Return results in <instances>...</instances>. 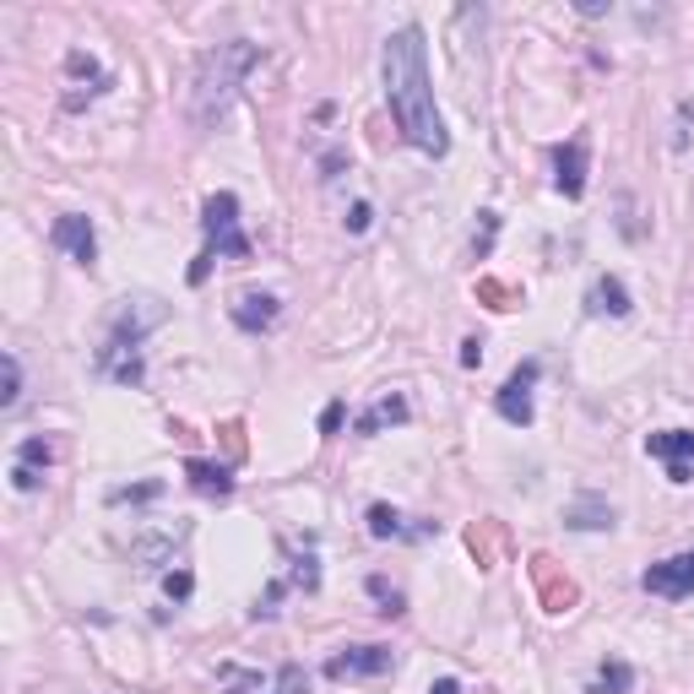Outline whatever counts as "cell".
Listing matches in <instances>:
<instances>
[{"label":"cell","instance_id":"1","mask_svg":"<svg viewBox=\"0 0 694 694\" xmlns=\"http://www.w3.org/2000/svg\"><path fill=\"white\" fill-rule=\"evenodd\" d=\"M386 98H391V115H397V131L413 141L417 152L428 157H445L450 137H445V120L434 109V82H428V44H423V27H397L386 38Z\"/></svg>","mask_w":694,"mask_h":694},{"label":"cell","instance_id":"2","mask_svg":"<svg viewBox=\"0 0 694 694\" xmlns=\"http://www.w3.org/2000/svg\"><path fill=\"white\" fill-rule=\"evenodd\" d=\"M256 66H261V49H256L250 38H228V44L207 49L201 66H196V87H190V115H196V126H217V115L234 104L239 82H245Z\"/></svg>","mask_w":694,"mask_h":694},{"label":"cell","instance_id":"3","mask_svg":"<svg viewBox=\"0 0 694 694\" xmlns=\"http://www.w3.org/2000/svg\"><path fill=\"white\" fill-rule=\"evenodd\" d=\"M157 320H163V304L157 298H126V309L115 315V326H109V337L98 348V375H109L120 386H141V375H146L141 342H146V331Z\"/></svg>","mask_w":694,"mask_h":694},{"label":"cell","instance_id":"4","mask_svg":"<svg viewBox=\"0 0 694 694\" xmlns=\"http://www.w3.org/2000/svg\"><path fill=\"white\" fill-rule=\"evenodd\" d=\"M201 228H207V250H201L196 267H190V287H201V282L212 278V261H250V256H256L250 239H245V228H239V196H234V190L207 196Z\"/></svg>","mask_w":694,"mask_h":694},{"label":"cell","instance_id":"5","mask_svg":"<svg viewBox=\"0 0 694 694\" xmlns=\"http://www.w3.org/2000/svg\"><path fill=\"white\" fill-rule=\"evenodd\" d=\"M397 668V651L391 646H348L337 657H326V679H386Z\"/></svg>","mask_w":694,"mask_h":694},{"label":"cell","instance_id":"6","mask_svg":"<svg viewBox=\"0 0 694 694\" xmlns=\"http://www.w3.org/2000/svg\"><path fill=\"white\" fill-rule=\"evenodd\" d=\"M646 456L668 467V483H694V428H657L646 434Z\"/></svg>","mask_w":694,"mask_h":694},{"label":"cell","instance_id":"7","mask_svg":"<svg viewBox=\"0 0 694 694\" xmlns=\"http://www.w3.org/2000/svg\"><path fill=\"white\" fill-rule=\"evenodd\" d=\"M538 375H543V364H538V358H527V364H521V369H516V375L499 386L494 408H499V417H505V423L527 428V423L538 417V413H532V391H538Z\"/></svg>","mask_w":694,"mask_h":694},{"label":"cell","instance_id":"8","mask_svg":"<svg viewBox=\"0 0 694 694\" xmlns=\"http://www.w3.org/2000/svg\"><path fill=\"white\" fill-rule=\"evenodd\" d=\"M532 586H538L543 613H554V619H558V613H569V608L580 602V586H575V580H569V575H564V569H558L549 554L532 558Z\"/></svg>","mask_w":694,"mask_h":694},{"label":"cell","instance_id":"9","mask_svg":"<svg viewBox=\"0 0 694 694\" xmlns=\"http://www.w3.org/2000/svg\"><path fill=\"white\" fill-rule=\"evenodd\" d=\"M640 586H646L651 597H668V602L694 597V549H690V554L662 558V564H651V569L640 575Z\"/></svg>","mask_w":694,"mask_h":694},{"label":"cell","instance_id":"10","mask_svg":"<svg viewBox=\"0 0 694 694\" xmlns=\"http://www.w3.org/2000/svg\"><path fill=\"white\" fill-rule=\"evenodd\" d=\"M586 168H591V146L586 137H569L554 146V185L564 201H580L586 196Z\"/></svg>","mask_w":694,"mask_h":694},{"label":"cell","instance_id":"11","mask_svg":"<svg viewBox=\"0 0 694 694\" xmlns=\"http://www.w3.org/2000/svg\"><path fill=\"white\" fill-rule=\"evenodd\" d=\"M49 239L77 261V267H93L98 261V234H93V223L82 217V212H66V217H55V228H49Z\"/></svg>","mask_w":694,"mask_h":694},{"label":"cell","instance_id":"12","mask_svg":"<svg viewBox=\"0 0 694 694\" xmlns=\"http://www.w3.org/2000/svg\"><path fill=\"white\" fill-rule=\"evenodd\" d=\"M55 461V439H44V434H27L22 445H16V461H11V489H22V494H33L38 483H44V467Z\"/></svg>","mask_w":694,"mask_h":694},{"label":"cell","instance_id":"13","mask_svg":"<svg viewBox=\"0 0 694 694\" xmlns=\"http://www.w3.org/2000/svg\"><path fill=\"white\" fill-rule=\"evenodd\" d=\"M369 538H380V543H391V538H434L439 532V521H417V527H408V516L402 510H391V505H369Z\"/></svg>","mask_w":694,"mask_h":694},{"label":"cell","instance_id":"14","mask_svg":"<svg viewBox=\"0 0 694 694\" xmlns=\"http://www.w3.org/2000/svg\"><path fill=\"white\" fill-rule=\"evenodd\" d=\"M408 417H413L408 397H402V391H386V397H375L364 413L353 417V434H364V439H369V434H380V428H391V423H408Z\"/></svg>","mask_w":694,"mask_h":694},{"label":"cell","instance_id":"15","mask_svg":"<svg viewBox=\"0 0 694 694\" xmlns=\"http://www.w3.org/2000/svg\"><path fill=\"white\" fill-rule=\"evenodd\" d=\"M278 315H282L278 293H239V298H234V326H239V331H272Z\"/></svg>","mask_w":694,"mask_h":694},{"label":"cell","instance_id":"16","mask_svg":"<svg viewBox=\"0 0 694 694\" xmlns=\"http://www.w3.org/2000/svg\"><path fill=\"white\" fill-rule=\"evenodd\" d=\"M467 549H472V558H478V569H499V564H505V549H510V538H505L499 521H472V527H467Z\"/></svg>","mask_w":694,"mask_h":694},{"label":"cell","instance_id":"17","mask_svg":"<svg viewBox=\"0 0 694 694\" xmlns=\"http://www.w3.org/2000/svg\"><path fill=\"white\" fill-rule=\"evenodd\" d=\"M185 478H190V489L207 494V499H228V494H234V472H228L223 461H201V456H190V461H185Z\"/></svg>","mask_w":694,"mask_h":694},{"label":"cell","instance_id":"18","mask_svg":"<svg viewBox=\"0 0 694 694\" xmlns=\"http://www.w3.org/2000/svg\"><path fill=\"white\" fill-rule=\"evenodd\" d=\"M564 527H575V532H602V527H613V505H608L602 494H575V499L564 505Z\"/></svg>","mask_w":694,"mask_h":694},{"label":"cell","instance_id":"19","mask_svg":"<svg viewBox=\"0 0 694 694\" xmlns=\"http://www.w3.org/2000/svg\"><path fill=\"white\" fill-rule=\"evenodd\" d=\"M586 309L591 315H613V320H624L635 304H630V287L619 278H597L591 282V293H586Z\"/></svg>","mask_w":694,"mask_h":694},{"label":"cell","instance_id":"20","mask_svg":"<svg viewBox=\"0 0 694 694\" xmlns=\"http://www.w3.org/2000/svg\"><path fill=\"white\" fill-rule=\"evenodd\" d=\"M630 690H635V668L613 657V662H602V668H597V679H591V690H586V694H630Z\"/></svg>","mask_w":694,"mask_h":694},{"label":"cell","instance_id":"21","mask_svg":"<svg viewBox=\"0 0 694 694\" xmlns=\"http://www.w3.org/2000/svg\"><path fill=\"white\" fill-rule=\"evenodd\" d=\"M364 591L380 602V608H375L380 619H402V613H408V597H402V586H391L386 575H369V580H364Z\"/></svg>","mask_w":694,"mask_h":694},{"label":"cell","instance_id":"22","mask_svg":"<svg viewBox=\"0 0 694 694\" xmlns=\"http://www.w3.org/2000/svg\"><path fill=\"white\" fill-rule=\"evenodd\" d=\"M478 298L489 309H521V287H510V282H499V278H478Z\"/></svg>","mask_w":694,"mask_h":694},{"label":"cell","instance_id":"23","mask_svg":"<svg viewBox=\"0 0 694 694\" xmlns=\"http://www.w3.org/2000/svg\"><path fill=\"white\" fill-rule=\"evenodd\" d=\"M179 538H185V532H174V538H141L131 554H137L141 564H146V569H157L163 558H174V543H179Z\"/></svg>","mask_w":694,"mask_h":694},{"label":"cell","instance_id":"24","mask_svg":"<svg viewBox=\"0 0 694 694\" xmlns=\"http://www.w3.org/2000/svg\"><path fill=\"white\" fill-rule=\"evenodd\" d=\"M0 375H5V386H0V408H16V397H22V364H16V353L0 358Z\"/></svg>","mask_w":694,"mask_h":694},{"label":"cell","instance_id":"25","mask_svg":"<svg viewBox=\"0 0 694 694\" xmlns=\"http://www.w3.org/2000/svg\"><path fill=\"white\" fill-rule=\"evenodd\" d=\"M494 234H499V212H478V239H472L478 261H489V250H494Z\"/></svg>","mask_w":694,"mask_h":694},{"label":"cell","instance_id":"26","mask_svg":"<svg viewBox=\"0 0 694 694\" xmlns=\"http://www.w3.org/2000/svg\"><path fill=\"white\" fill-rule=\"evenodd\" d=\"M157 494H163V483H131V489H115L109 505H146V499H157Z\"/></svg>","mask_w":694,"mask_h":694},{"label":"cell","instance_id":"27","mask_svg":"<svg viewBox=\"0 0 694 694\" xmlns=\"http://www.w3.org/2000/svg\"><path fill=\"white\" fill-rule=\"evenodd\" d=\"M304 690H309V673H304L298 662H282V668H278V690H272V694H304Z\"/></svg>","mask_w":694,"mask_h":694},{"label":"cell","instance_id":"28","mask_svg":"<svg viewBox=\"0 0 694 694\" xmlns=\"http://www.w3.org/2000/svg\"><path fill=\"white\" fill-rule=\"evenodd\" d=\"M293 586H304V591H315V586H320V564H315V554L293 558Z\"/></svg>","mask_w":694,"mask_h":694},{"label":"cell","instance_id":"29","mask_svg":"<svg viewBox=\"0 0 694 694\" xmlns=\"http://www.w3.org/2000/svg\"><path fill=\"white\" fill-rule=\"evenodd\" d=\"M190 586H196V580H190V569H174V575H163V591H168L174 602H185V597H190Z\"/></svg>","mask_w":694,"mask_h":694},{"label":"cell","instance_id":"30","mask_svg":"<svg viewBox=\"0 0 694 694\" xmlns=\"http://www.w3.org/2000/svg\"><path fill=\"white\" fill-rule=\"evenodd\" d=\"M369 217H375V207H369V201H353V212H348V228H353V234H364V228H369Z\"/></svg>","mask_w":694,"mask_h":694},{"label":"cell","instance_id":"31","mask_svg":"<svg viewBox=\"0 0 694 694\" xmlns=\"http://www.w3.org/2000/svg\"><path fill=\"white\" fill-rule=\"evenodd\" d=\"M478 364H483V342L467 337V342H461V369H478Z\"/></svg>","mask_w":694,"mask_h":694},{"label":"cell","instance_id":"32","mask_svg":"<svg viewBox=\"0 0 694 694\" xmlns=\"http://www.w3.org/2000/svg\"><path fill=\"white\" fill-rule=\"evenodd\" d=\"M342 428V402H331L326 413H320V434H337Z\"/></svg>","mask_w":694,"mask_h":694},{"label":"cell","instance_id":"33","mask_svg":"<svg viewBox=\"0 0 694 694\" xmlns=\"http://www.w3.org/2000/svg\"><path fill=\"white\" fill-rule=\"evenodd\" d=\"M575 11H580V16H602V11H608V0H580Z\"/></svg>","mask_w":694,"mask_h":694},{"label":"cell","instance_id":"34","mask_svg":"<svg viewBox=\"0 0 694 694\" xmlns=\"http://www.w3.org/2000/svg\"><path fill=\"white\" fill-rule=\"evenodd\" d=\"M428 694H461V684H456V679H434V690Z\"/></svg>","mask_w":694,"mask_h":694}]
</instances>
